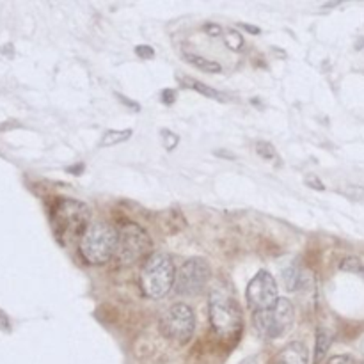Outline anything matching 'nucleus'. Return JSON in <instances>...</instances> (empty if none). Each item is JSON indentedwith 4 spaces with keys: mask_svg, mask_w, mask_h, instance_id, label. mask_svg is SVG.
<instances>
[{
    "mask_svg": "<svg viewBox=\"0 0 364 364\" xmlns=\"http://www.w3.org/2000/svg\"><path fill=\"white\" fill-rule=\"evenodd\" d=\"M176 269L173 259L164 252H155L146 258L141 270V288L146 297L162 299L174 288Z\"/></svg>",
    "mask_w": 364,
    "mask_h": 364,
    "instance_id": "1",
    "label": "nucleus"
},
{
    "mask_svg": "<svg viewBox=\"0 0 364 364\" xmlns=\"http://www.w3.org/2000/svg\"><path fill=\"white\" fill-rule=\"evenodd\" d=\"M117 249V230L109 223L96 220L89 224L87 231L80 238V252L91 265H105Z\"/></svg>",
    "mask_w": 364,
    "mask_h": 364,
    "instance_id": "2",
    "label": "nucleus"
},
{
    "mask_svg": "<svg viewBox=\"0 0 364 364\" xmlns=\"http://www.w3.org/2000/svg\"><path fill=\"white\" fill-rule=\"evenodd\" d=\"M87 206L75 199H60L53 208V230L60 242H71L75 238H82L89 228Z\"/></svg>",
    "mask_w": 364,
    "mask_h": 364,
    "instance_id": "3",
    "label": "nucleus"
},
{
    "mask_svg": "<svg viewBox=\"0 0 364 364\" xmlns=\"http://www.w3.org/2000/svg\"><path fill=\"white\" fill-rule=\"evenodd\" d=\"M210 323L219 336L230 338L242 331V311L238 302L224 290H213L208 301Z\"/></svg>",
    "mask_w": 364,
    "mask_h": 364,
    "instance_id": "4",
    "label": "nucleus"
},
{
    "mask_svg": "<svg viewBox=\"0 0 364 364\" xmlns=\"http://www.w3.org/2000/svg\"><path fill=\"white\" fill-rule=\"evenodd\" d=\"M295 322V309L288 299H279L270 309L255 313V327L265 340L287 336Z\"/></svg>",
    "mask_w": 364,
    "mask_h": 364,
    "instance_id": "5",
    "label": "nucleus"
},
{
    "mask_svg": "<svg viewBox=\"0 0 364 364\" xmlns=\"http://www.w3.org/2000/svg\"><path fill=\"white\" fill-rule=\"evenodd\" d=\"M151 251V238L134 223H127L117 230V249L116 258L123 265H132L139 262Z\"/></svg>",
    "mask_w": 364,
    "mask_h": 364,
    "instance_id": "6",
    "label": "nucleus"
},
{
    "mask_svg": "<svg viewBox=\"0 0 364 364\" xmlns=\"http://www.w3.org/2000/svg\"><path fill=\"white\" fill-rule=\"evenodd\" d=\"M160 331L167 340L185 345L192 340L196 331L194 311L187 304H174L160 318Z\"/></svg>",
    "mask_w": 364,
    "mask_h": 364,
    "instance_id": "7",
    "label": "nucleus"
},
{
    "mask_svg": "<svg viewBox=\"0 0 364 364\" xmlns=\"http://www.w3.org/2000/svg\"><path fill=\"white\" fill-rule=\"evenodd\" d=\"M212 277V269L203 258H191L176 270L174 291L178 295H196L203 291Z\"/></svg>",
    "mask_w": 364,
    "mask_h": 364,
    "instance_id": "8",
    "label": "nucleus"
},
{
    "mask_svg": "<svg viewBox=\"0 0 364 364\" xmlns=\"http://www.w3.org/2000/svg\"><path fill=\"white\" fill-rule=\"evenodd\" d=\"M245 299L249 302V308L255 309V313L276 306V302L279 301V291H277L276 279L269 270H259L252 277L245 290Z\"/></svg>",
    "mask_w": 364,
    "mask_h": 364,
    "instance_id": "9",
    "label": "nucleus"
},
{
    "mask_svg": "<svg viewBox=\"0 0 364 364\" xmlns=\"http://www.w3.org/2000/svg\"><path fill=\"white\" fill-rule=\"evenodd\" d=\"M309 350L302 341H291L277 355V364H308Z\"/></svg>",
    "mask_w": 364,
    "mask_h": 364,
    "instance_id": "10",
    "label": "nucleus"
},
{
    "mask_svg": "<svg viewBox=\"0 0 364 364\" xmlns=\"http://www.w3.org/2000/svg\"><path fill=\"white\" fill-rule=\"evenodd\" d=\"M331 343H333V334L326 329V327H318L316 329V343H315V355H313V363L320 364L326 359L327 352H329Z\"/></svg>",
    "mask_w": 364,
    "mask_h": 364,
    "instance_id": "11",
    "label": "nucleus"
},
{
    "mask_svg": "<svg viewBox=\"0 0 364 364\" xmlns=\"http://www.w3.org/2000/svg\"><path fill=\"white\" fill-rule=\"evenodd\" d=\"M183 59L194 68H198V70L205 71V73H220L223 71V66L219 63L206 59V57L196 55V53H183Z\"/></svg>",
    "mask_w": 364,
    "mask_h": 364,
    "instance_id": "12",
    "label": "nucleus"
},
{
    "mask_svg": "<svg viewBox=\"0 0 364 364\" xmlns=\"http://www.w3.org/2000/svg\"><path fill=\"white\" fill-rule=\"evenodd\" d=\"M181 82H183V84L187 85L188 89H194V91L201 92L203 96H208V98H212V100H217V102H228V96L224 95V92L217 91V89L210 87V85L203 84V82L192 80V78H183V80H181Z\"/></svg>",
    "mask_w": 364,
    "mask_h": 364,
    "instance_id": "13",
    "label": "nucleus"
},
{
    "mask_svg": "<svg viewBox=\"0 0 364 364\" xmlns=\"http://www.w3.org/2000/svg\"><path fill=\"white\" fill-rule=\"evenodd\" d=\"M283 281L287 290L290 291H297L299 288L304 287L306 277L302 270H299L297 267H288L287 270H283Z\"/></svg>",
    "mask_w": 364,
    "mask_h": 364,
    "instance_id": "14",
    "label": "nucleus"
},
{
    "mask_svg": "<svg viewBox=\"0 0 364 364\" xmlns=\"http://www.w3.org/2000/svg\"><path fill=\"white\" fill-rule=\"evenodd\" d=\"M132 137V130H109L100 141V148H110L121 142H127Z\"/></svg>",
    "mask_w": 364,
    "mask_h": 364,
    "instance_id": "15",
    "label": "nucleus"
},
{
    "mask_svg": "<svg viewBox=\"0 0 364 364\" xmlns=\"http://www.w3.org/2000/svg\"><path fill=\"white\" fill-rule=\"evenodd\" d=\"M224 39H226V45L230 46L231 50H235V52L244 48V43H245L244 36H242L238 31H235V28H228V31H224Z\"/></svg>",
    "mask_w": 364,
    "mask_h": 364,
    "instance_id": "16",
    "label": "nucleus"
},
{
    "mask_svg": "<svg viewBox=\"0 0 364 364\" xmlns=\"http://www.w3.org/2000/svg\"><path fill=\"white\" fill-rule=\"evenodd\" d=\"M256 153H258V156H262L263 160H267V162H274V160H277V151L270 142H265V141L256 142Z\"/></svg>",
    "mask_w": 364,
    "mask_h": 364,
    "instance_id": "17",
    "label": "nucleus"
},
{
    "mask_svg": "<svg viewBox=\"0 0 364 364\" xmlns=\"http://www.w3.org/2000/svg\"><path fill=\"white\" fill-rule=\"evenodd\" d=\"M160 139H162V142H164V148L169 149V151H173V149L178 146V142H180V137H178V135L171 130L160 132Z\"/></svg>",
    "mask_w": 364,
    "mask_h": 364,
    "instance_id": "18",
    "label": "nucleus"
},
{
    "mask_svg": "<svg viewBox=\"0 0 364 364\" xmlns=\"http://www.w3.org/2000/svg\"><path fill=\"white\" fill-rule=\"evenodd\" d=\"M340 269L345 270V272H361L363 263L359 262L358 258H354V256H348V258H345L343 262H341Z\"/></svg>",
    "mask_w": 364,
    "mask_h": 364,
    "instance_id": "19",
    "label": "nucleus"
},
{
    "mask_svg": "<svg viewBox=\"0 0 364 364\" xmlns=\"http://www.w3.org/2000/svg\"><path fill=\"white\" fill-rule=\"evenodd\" d=\"M135 53L142 59H153L155 57V50L148 45H141V46H135Z\"/></svg>",
    "mask_w": 364,
    "mask_h": 364,
    "instance_id": "20",
    "label": "nucleus"
},
{
    "mask_svg": "<svg viewBox=\"0 0 364 364\" xmlns=\"http://www.w3.org/2000/svg\"><path fill=\"white\" fill-rule=\"evenodd\" d=\"M327 364H355V359L352 358V355H334V358L329 359V363Z\"/></svg>",
    "mask_w": 364,
    "mask_h": 364,
    "instance_id": "21",
    "label": "nucleus"
},
{
    "mask_svg": "<svg viewBox=\"0 0 364 364\" xmlns=\"http://www.w3.org/2000/svg\"><path fill=\"white\" fill-rule=\"evenodd\" d=\"M306 185L311 188H315V191H326L323 183L315 176V174H311V176H306Z\"/></svg>",
    "mask_w": 364,
    "mask_h": 364,
    "instance_id": "22",
    "label": "nucleus"
},
{
    "mask_svg": "<svg viewBox=\"0 0 364 364\" xmlns=\"http://www.w3.org/2000/svg\"><path fill=\"white\" fill-rule=\"evenodd\" d=\"M205 32L208 36H213V38H217V36L224 34V28L220 27V25H217V23H206L205 25Z\"/></svg>",
    "mask_w": 364,
    "mask_h": 364,
    "instance_id": "23",
    "label": "nucleus"
},
{
    "mask_svg": "<svg viewBox=\"0 0 364 364\" xmlns=\"http://www.w3.org/2000/svg\"><path fill=\"white\" fill-rule=\"evenodd\" d=\"M174 100H176V91H174V89H164L162 102L166 103V105H171V103H174Z\"/></svg>",
    "mask_w": 364,
    "mask_h": 364,
    "instance_id": "24",
    "label": "nucleus"
},
{
    "mask_svg": "<svg viewBox=\"0 0 364 364\" xmlns=\"http://www.w3.org/2000/svg\"><path fill=\"white\" fill-rule=\"evenodd\" d=\"M240 27H244L245 31L251 32V34H259V32H262L258 27H255V25H249V23H240Z\"/></svg>",
    "mask_w": 364,
    "mask_h": 364,
    "instance_id": "25",
    "label": "nucleus"
},
{
    "mask_svg": "<svg viewBox=\"0 0 364 364\" xmlns=\"http://www.w3.org/2000/svg\"><path fill=\"white\" fill-rule=\"evenodd\" d=\"M215 155H223L220 159H228V160H235V155L231 151H224V149H219V151H215Z\"/></svg>",
    "mask_w": 364,
    "mask_h": 364,
    "instance_id": "26",
    "label": "nucleus"
},
{
    "mask_svg": "<svg viewBox=\"0 0 364 364\" xmlns=\"http://www.w3.org/2000/svg\"><path fill=\"white\" fill-rule=\"evenodd\" d=\"M84 171V164H78L77 167H68V173H73V174H80Z\"/></svg>",
    "mask_w": 364,
    "mask_h": 364,
    "instance_id": "27",
    "label": "nucleus"
},
{
    "mask_svg": "<svg viewBox=\"0 0 364 364\" xmlns=\"http://www.w3.org/2000/svg\"><path fill=\"white\" fill-rule=\"evenodd\" d=\"M117 96H119V98H121V102H123V103H124V105H130V107H132V109L139 110V105H135V103H132V102H130V100H128V98H124V96H121V95H117Z\"/></svg>",
    "mask_w": 364,
    "mask_h": 364,
    "instance_id": "28",
    "label": "nucleus"
},
{
    "mask_svg": "<svg viewBox=\"0 0 364 364\" xmlns=\"http://www.w3.org/2000/svg\"><path fill=\"white\" fill-rule=\"evenodd\" d=\"M238 364H259V363H258V358H255V355H251V358L244 359V361L238 363Z\"/></svg>",
    "mask_w": 364,
    "mask_h": 364,
    "instance_id": "29",
    "label": "nucleus"
}]
</instances>
